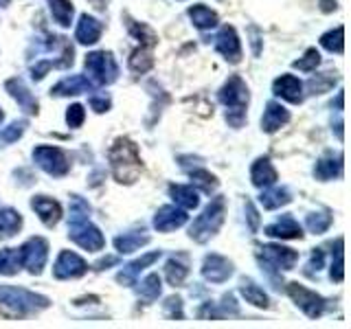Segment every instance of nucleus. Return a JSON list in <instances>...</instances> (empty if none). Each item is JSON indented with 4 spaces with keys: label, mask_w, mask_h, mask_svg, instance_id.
Returning <instances> with one entry per match:
<instances>
[{
    "label": "nucleus",
    "mask_w": 351,
    "mask_h": 329,
    "mask_svg": "<svg viewBox=\"0 0 351 329\" xmlns=\"http://www.w3.org/2000/svg\"><path fill=\"white\" fill-rule=\"evenodd\" d=\"M288 121H290L288 110H285L279 101H270L266 106V112L261 117V130L268 132V134H274V132L281 130Z\"/></svg>",
    "instance_id": "5701e85b"
},
{
    "label": "nucleus",
    "mask_w": 351,
    "mask_h": 329,
    "mask_svg": "<svg viewBox=\"0 0 351 329\" xmlns=\"http://www.w3.org/2000/svg\"><path fill=\"white\" fill-rule=\"evenodd\" d=\"M250 33H252V53H255V55H259L261 53V49H259V31L255 29V27H250Z\"/></svg>",
    "instance_id": "5fc2aeb1"
},
{
    "label": "nucleus",
    "mask_w": 351,
    "mask_h": 329,
    "mask_svg": "<svg viewBox=\"0 0 351 329\" xmlns=\"http://www.w3.org/2000/svg\"><path fill=\"white\" fill-rule=\"evenodd\" d=\"M149 239L152 237L143 228L141 230H132V233H123V235L114 237V248L121 252V255H130V252L138 250L141 246L149 244Z\"/></svg>",
    "instance_id": "bb28decb"
},
{
    "label": "nucleus",
    "mask_w": 351,
    "mask_h": 329,
    "mask_svg": "<svg viewBox=\"0 0 351 329\" xmlns=\"http://www.w3.org/2000/svg\"><path fill=\"white\" fill-rule=\"evenodd\" d=\"M31 208L38 213V217L49 228H53L62 219V206H60V202L53 200V197H49V195H36L31 200Z\"/></svg>",
    "instance_id": "f3484780"
},
{
    "label": "nucleus",
    "mask_w": 351,
    "mask_h": 329,
    "mask_svg": "<svg viewBox=\"0 0 351 329\" xmlns=\"http://www.w3.org/2000/svg\"><path fill=\"white\" fill-rule=\"evenodd\" d=\"M169 195L176 204L184 208V211H191V208H197V204H200V197H197L193 184H171Z\"/></svg>",
    "instance_id": "cd10ccee"
},
{
    "label": "nucleus",
    "mask_w": 351,
    "mask_h": 329,
    "mask_svg": "<svg viewBox=\"0 0 351 329\" xmlns=\"http://www.w3.org/2000/svg\"><path fill=\"white\" fill-rule=\"evenodd\" d=\"M33 160H36V164L42 171H47L49 175H55V178H62V175H66L71 169V162L60 147L40 145L33 149Z\"/></svg>",
    "instance_id": "6e6552de"
},
{
    "label": "nucleus",
    "mask_w": 351,
    "mask_h": 329,
    "mask_svg": "<svg viewBox=\"0 0 351 329\" xmlns=\"http://www.w3.org/2000/svg\"><path fill=\"white\" fill-rule=\"evenodd\" d=\"M51 69H53V62H49V60H42V62H38L36 66H31V77H33V82H42V80H44V75H47Z\"/></svg>",
    "instance_id": "8fccbe9b"
},
{
    "label": "nucleus",
    "mask_w": 351,
    "mask_h": 329,
    "mask_svg": "<svg viewBox=\"0 0 351 329\" xmlns=\"http://www.w3.org/2000/svg\"><path fill=\"white\" fill-rule=\"evenodd\" d=\"M314 175L318 180H332V178H338V175H343V154H338L334 156L332 151H327L325 156L318 158L316 167H314Z\"/></svg>",
    "instance_id": "393cba45"
},
{
    "label": "nucleus",
    "mask_w": 351,
    "mask_h": 329,
    "mask_svg": "<svg viewBox=\"0 0 351 329\" xmlns=\"http://www.w3.org/2000/svg\"><path fill=\"white\" fill-rule=\"evenodd\" d=\"M84 119H86V110L82 103H73L66 110V123H69V127H80L84 123Z\"/></svg>",
    "instance_id": "de8ad7c7"
},
{
    "label": "nucleus",
    "mask_w": 351,
    "mask_h": 329,
    "mask_svg": "<svg viewBox=\"0 0 351 329\" xmlns=\"http://www.w3.org/2000/svg\"><path fill=\"white\" fill-rule=\"evenodd\" d=\"M95 84L88 80L84 75H71V77H64L60 84H55L51 88V95L53 97H71V95H82V93H93L95 90Z\"/></svg>",
    "instance_id": "dca6fc26"
},
{
    "label": "nucleus",
    "mask_w": 351,
    "mask_h": 329,
    "mask_svg": "<svg viewBox=\"0 0 351 329\" xmlns=\"http://www.w3.org/2000/svg\"><path fill=\"white\" fill-rule=\"evenodd\" d=\"M69 237L75 241L77 246H82L88 252H99L106 246V237L101 235L90 219H80V222H69Z\"/></svg>",
    "instance_id": "1a4fd4ad"
},
{
    "label": "nucleus",
    "mask_w": 351,
    "mask_h": 329,
    "mask_svg": "<svg viewBox=\"0 0 351 329\" xmlns=\"http://www.w3.org/2000/svg\"><path fill=\"white\" fill-rule=\"evenodd\" d=\"M130 71L134 75H145L152 66H154V58H152V49L147 47H138L136 51H132L130 60H128Z\"/></svg>",
    "instance_id": "2f4dec72"
},
{
    "label": "nucleus",
    "mask_w": 351,
    "mask_h": 329,
    "mask_svg": "<svg viewBox=\"0 0 351 329\" xmlns=\"http://www.w3.org/2000/svg\"><path fill=\"white\" fill-rule=\"evenodd\" d=\"M266 235L277 239H303V228L292 215H281L277 222L266 228Z\"/></svg>",
    "instance_id": "412c9836"
},
{
    "label": "nucleus",
    "mask_w": 351,
    "mask_h": 329,
    "mask_svg": "<svg viewBox=\"0 0 351 329\" xmlns=\"http://www.w3.org/2000/svg\"><path fill=\"white\" fill-rule=\"evenodd\" d=\"M323 266H325V252L321 248H314L312 250V257H310V261H307V266H305V274L314 277V274L321 272Z\"/></svg>",
    "instance_id": "09e8293b"
},
{
    "label": "nucleus",
    "mask_w": 351,
    "mask_h": 329,
    "mask_svg": "<svg viewBox=\"0 0 351 329\" xmlns=\"http://www.w3.org/2000/svg\"><path fill=\"white\" fill-rule=\"evenodd\" d=\"M239 292H241V296H244V299H246L248 303L257 305V307H263V310H266V307L270 305L266 292H263L252 279H241V283H239Z\"/></svg>",
    "instance_id": "7c9ffc66"
},
{
    "label": "nucleus",
    "mask_w": 351,
    "mask_h": 329,
    "mask_svg": "<svg viewBox=\"0 0 351 329\" xmlns=\"http://www.w3.org/2000/svg\"><path fill=\"white\" fill-rule=\"evenodd\" d=\"M228 314H239V307H237V301L233 294H224L222 301L219 303H204L200 307V312H197V316L200 318H211V321H215V318H224Z\"/></svg>",
    "instance_id": "4be33fe9"
},
{
    "label": "nucleus",
    "mask_w": 351,
    "mask_h": 329,
    "mask_svg": "<svg viewBox=\"0 0 351 329\" xmlns=\"http://www.w3.org/2000/svg\"><path fill=\"white\" fill-rule=\"evenodd\" d=\"M22 226V215L16 208H0V237H14Z\"/></svg>",
    "instance_id": "473e14b6"
},
{
    "label": "nucleus",
    "mask_w": 351,
    "mask_h": 329,
    "mask_svg": "<svg viewBox=\"0 0 351 329\" xmlns=\"http://www.w3.org/2000/svg\"><path fill=\"white\" fill-rule=\"evenodd\" d=\"M3 119H5V112H3V110H0V123H3Z\"/></svg>",
    "instance_id": "13d9d810"
},
{
    "label": "nucleus",
    "mask_w": 351,
    "mask_h": 329,
    "mask_svg": "<svg viewBox=\"0 0 351 329\" xmlns=\"http://www.w3.org/2000/svg\"><path fill=\"white\" fill-rule=\"evenodd\" d=\"M186 14H189L193 27L200 29V31H208V29L217 27V14L213 9L204 7V5H193V7H189Z\"/></svg>",
    "instance_id": "c85d7f7f"
},
{
    "label": "nucleus",
    "mask_w": 351,
    "mask_h": 329,
    "mask_svg": "<svg viewBox=\"0 0 351 329\" xmlns=\"http://www.w3.org/2000/svg\"><path fill=\"white\" fill-rule=\"evenodd\" d=\"M277 178H279V173H277V169L272 167L270 158L261 156V158H257L255 162H252L250 180H252V184L257 186V189H263V186L274 184V182H277Z\"/></svg>",
    "instance_id": "b1692460"
},
{
    "label": "nucleus",
    "mask_w": 351,
    "mask_h": 329,
    "mask_svg": "<svg viewBox=\"0 0 351 329\" xmlns=\"http://www.w3.org/2000/svg\"><path fill=\"white\" fill-rule=\"evenodd\" d=\"M49 7H51V14L55 18L60 27H71L73 22V3L71 0H49Z\"/></svg>",
    "instance_id": "f704fd0d"
},
{
    "label": "nucleus",
    "mask_w": 351,
    "mask_h": 329,
    "mask_svg": "<svg viewBox=\"0 0 351 329\" xmlns=\"http://www.w3.org/2000/svg\"><path fill=\"white\" fill-rule=\"evenodd\" d=\"M128 20V31H130V36L138 40L141 42V47H147V49H154L158 44V36L154 33L147 25H141V22L136 20H132L130 16H125Z\"/></svg>",
    "instance_id": "c756f323"
},
{
    "label": "nucleus",
    "mask_w": 351,
    "mask_h": 329,
    "mask_svg": "<svg viewBox=\"0 0 351 329\" xmlns=\"http://www.w3.org/2000/svg\"><path fill=\"white\" fill-rule=\"evenodd\" d=\"M22 268V259H20V248H5L0 250V274L5 277H14Z\"/></svg>",
    "instance_id": "72a5a7b5"
},
{
    "label": "nucleus",
    "mask_w": 351,
    "mask_h": 329,
    "mask_svg": "<svg viewBox=\"0 0 351 329\" xmlns=\"http://www.w3.org/2000/svg\"><path fill=\"white\" fill-rule=\"evenodd\" d=\"M20 259H22V268H27L33 277L42 274L44 266H47L49 259V241L44 237H31L25 244L20 246Z\"/></svg>",
    "instance_id": "0eeeda50"
},
{
    "label": "nucleus",
    "mask_w": 351,
    "mask_h": 329,
    "mask_svg": "<svg viewBox=\"0 0 351 329\" xmlns=\"http://www.w3.org/2000/svg\"><path fill=\"white\" fill-rule=\"evenodd\" d=\"M321 9L325 11V14H329V11L336 9V3H334V0H321Z\"/></svg>",
    "instance_id": "6e6d98bb"
},
{
    "label": "nucleus",
    "mask_w": 351,
    "mask_h": 329,
    "mask_svg": "<svg viewBox=\"0 0 351 329\" xmlns=\"http://www.w3.org/2000/svg\"><path fill=\"white\" fill-rule=\"evenodd\" d=\"M9 5V0H0V7H7Z\"/></svg>",
    "instance_id": "4d7b16f0"
},
{
    "label": "nucleus",
    "mask_w": 351,
    "mask_h": 329,
    "mask_svg": "<svg viewBox=\"0 0 351 329\" xmlns=\"http://www.w3.org/2000/svg\"><path fill=\"white\" fill-rule=\"evenodd\" d=\"M160 292H162V285H160V277H158L156 272L147 274V277L143 279L141 285H138V294L145 301H156L158 296H160Z\"/></svg>",
    "instance_id": "4c0bfd02"
},
{
    "label": "nucleus",
    "mask_w": 351,
    "mask_h": 329,
    "mask_svg": "<svg viewBox=\"0 0 351 329\" xmlns=\"http://www.w3.org/2000/svg\"><path fill=\"white\" fill-rule=\"evenodd\" d=\"M292 200L290 191L285 189V186H277V182L270 184V186H263V191L259 195V202L263 208H268V211H274V208L279 206H285Z\"/></svg>",
    "instance_id": "a878e982"
},
{
    "label": "nucleus",
    "mask_w": 351,
    "mask_h": 329,
    "mask_svg": "<svg viewBox=\"0 0 351 329\" xmlns=\"http://www.w3.org/2000/svg\"><path fill=\"white\" fill-rule=\"evenodd\" d=\"M219 103L226 108V121L233 127H241L246 123V108H248V86L239 75L228 77V82L217 93Z\"/></svg>",
    "instance_id": "7ed1b4c3"
},
{
    "label": "nucleus",
    "mask_w": 351,
    "mask_h": 329,
    "mask_svg": "<svg viewBox=\"0 0 351 329\" xmlns=\"http://www.w3.org/2000/svg\"><path fill=\"white\" fill-rule=\"evenodd\" d=\"M90 108L95 110L97 114L108 112V110H110V99L106 95L104 97H90Z\"/></svg>",
    "instance_id": "603ef678"
},
{
    "label": "nucleus",
    "mask_w": 351,
    "mask_h": 329,
    "mask_svg": "<svg viewBox=\"0 0 351 329\" xmlns=\"http://www.w3.org/2000/svg\"><path fill=\"white\" fill-rule=\"evenodd\" d=\"M186 219H189V215H186L184 208L176 204H165L154 215V228L160 230V233H171V230L184 226Z\"/></svg>",
    "instance_id": "4468645a"
},
{
    "label": "nucleus",
    "mask_w": 351,
    "mask_h": 329,
    "mask_svg": "<svg viewBox=\"0 0 351 329\" xmlns=\"http://www.w3.org/2000/svg\"><path fill=\"white\" fill-rule=\"evenodd\" d=\"M186 274H189V266L186 263H182L180 259H176L171 257L167 263H165V277H167V281L173 285H182L184 279H186Z\"/></svg>",
    "instance_id": "c9c22d12"
},
{
    "label": "nucleus",
    "mask_w": 351,
    "mask_h": 329,
    "mask_svg": "<svg viewBox=\"0 0 351 329\" xmlns=\"http://www.w3.org/2000/svg\"><path fill=\"white\" fill-rule=\"evenodd\" d=\"M165 316L171 318V321H180L184 316L182 314V299L180 296H169L167 301H165Z\"/></svg>",
    "instance_id": "49530a36"
},
{
    "label": "nucleus",
    "mask_w": 351,
    "mask_h": 329,
    "mask_svg": "<svg viewBox=\"0 0 351 329\" xmlns=\"http://www.w3.org/2000/svg\"><path fill=\"white\" fill-rule=\"evenodd\" d=\"M336 80H338L336 73H321V75H316L307 82V90H310L312 95H323L336 84Z\"/></svg>",
    "instance_id": "79ce46f5"
},
{
    "label": "nucleus",
    "mask_w": 351,
    "mask_h": 329,
    "mask_svg": "<svg viewBox=\"0 0 351 329\" xmlns=\"http://www.w3.org/2000/svg\"><path fill=\"white\" fill-rule=\"evenodd\" d=\"M5 88H7V93L11 95V99H16L18 106L25 110L27 114H38L36 97H33L29 88L22 84V80H18V77H11V80L5 82Z\"/></svg>",
    "instance_id": "6ab92c4d"
},
{
    "label": "nucleus",
    "mask_w": 351,
    "mask_h": 329,
    "mask_svg": "<svg viewBox=\"0 0 351 329\" xmlns=\"http://www.w3.org/2000/svg\"><path fill=\"white\" fill-rule=\"evenodd\" d=\"M215 49H217L219 55H224L226 62L239 64V60H241V44H239L235 27L224 25L222 29L217 31V36H215Z\"/></svg>",
    "instance_id": "f8f14e48"
},
{
    "label": "nucleus",
    "mask_w": 351,
    "mask_h": 329,
    "mask_svg": "<svg viewBox=\"0 0 351 329\" xmlns=\"http://www.w3.org/2000/svg\"><path fill=\"white\" fill-rule=\"evenodd\" d=\"M27 130V121H14V123H9L7 127L0 130V141L3 143H16L22 134H25Z\"/></svg>",
    "instance_id": "a18cd8bd"
},
{
    "label": "nucleus",
    "mask_w": 351,
    "mask_h": 329,
    "mask_svg": "<svg viewBox=\"0 0 351 329\" xmlns=\"http://www.w3.org/2000/svg\"><path fill=\"white\" fill-rule=\"evenodd\" d=\"M321 66V53L316 49H307L303 58H299L296 62H292V69H299L303 73H312Z\"/></svg>",
    "instance_id": "37998d69"
},
{
    "label": "nucleus",
    "mask_w": 351,
    "mask_h": 329,
    "mask_svg": "<svg viewBox=\"0 0 351 329\" xmlns=\"http://www.w3.org/2000/svg\"><path fill=\"white\" fill-rule=\"evenodd\" d=\"M104 33V25L99 22L97 18L88 16V14H82L80 16V22H77V29H75V40L88 47V44H95L99 42Z\"/></svg>",
    "instance_id": "aec40b11"
},
{
    "label": "nucleus",
    "mask_w": 351,
    "mask_h": 329,
    "mask_svg": "<svg viewBox=\"0 0 351 329\" xmlns=\"http://www.w3.org/2000/svg\"><path fill=\"white\" fill-rule=\"evenodd\" d=\"M288 294L292 296V301L301 307V310L310 316V318H318L327 307V301L321 294H316L312 290L303 288L299 283H288Z\"/></svg>",
    "instance_id": "9d476101"
},
{
    "label": "nucleus",
    "mask_w": 351,
    "mask_h": 329,
    "mask_svg": "<svg viewBox=\"0 0 351 329\" xmlns=\"http://www.w3.org/2000/svg\"><path fill=\"white\" fill-rule=\"evenodd\" d=\"M343 237H338V241H336V252H334V259H332V268H329V274H332V281H336V283H343V279H345V261H343V257H345V252H343Z\"/></svg>",
    "instance_id": "a19ab883"
},
{
    "label": "nucleus",
    "mask_w": 351,
    "mask_h": 329,
    "mask_svg": "<svg viewBox=\"0 0 351 329\" xmlns=\"http://www.w3.org/2000/svg\"><path fill=\"white\" fill-rule=\"evenodd\" d=\"M246 217H248V226L252 233H257L259 230V213H257V208L252 202H246Z\"/></svg>",
    "instance_id": "3c124183"
},
{
    "label": "nucleus",
    "mask_w": 351,
    "mask_h": 329,
    "mask_svg": "<svg viewBox=\"0 0 351 329\" xmlns=\"http://www.w3.org/2000/svg\"><path fill=\"white\" fill-rule=\"evenodd\" d=\"M114 263H119V257H104L95 263V270H106L108 266H114Z\"/></svg>",
    "instance_id": "864d4df0"
},
{
    "label": "nucleus",
    "mask_w": 351,
    "mask_h": 329,
    "mask_svg": "<svg viewBox=\"0 0 351 329\" xmlns=\"http://www.w3.org/2000/svg\"><path fill=\"white\" fill-rule=\"evenodd\" d=\"M90 217V204H88L82 195H71V215L69 222H80V219Z\"/></svg>",
    "instance_id": "c03bdc74"
},
{
    "label": "nucleus",
    "mask_w": 351,
    "mask_h": 329,
    "mask_svg": "<svg viewBox=\"0 0 351 329\" xmlns=\"http://www.w3.org/2000/svg\"><path fill=\"white\" fill-rule=\"evenodd\" d=\"M224 213H226V200L224 195H215L211 202L204 206V211L193 219L189 228V237L197 244H206L211 239L219 226L224 224Z\"/></svg>",
    "instance_id": "20e7f679"
},
{
    "label": "nucleus",
    "mask_w": 351,
    "mask_h": 329,
    "mask_svg": "<svg viewBox=\"0 0 351 329\" xmlns=\"http://www.w3.org/2000/svg\"><path fill=\"white\" fill-rule=\"evenodd\" d=\"M332 226V215L329 211H318V213H310L305 217V228L314 235H321Z\"/></svg>",
    "instance_id": "ea45409f"
},
{
    "label": "nucleus",
    "mask_w": 351,
    "mask_h": 329,
    "mask_svg": "<svg viewBox=\"0 0 351 329\" xmlns=\"http://www.w3.org/2000/svg\"><path fill=\"white\" fill-rule=\"evenodd\" d=\"M86 272H88V263L77 255V252H71V250H62L53 266V277L60 281L84 277Z\"/></svg>",
    "instance_id": "9b49d317"
},
{
    "label": "nucleus",
    "mask_w": 351,
    "mask_h": 329,
    "mask_svg": "<svg viewBox=\"0 0 351 329\" xmlns=\"http://www.w3.org/2000/svg\"><path fill=\"white\" fill-rule=\"evenodd\" d=\"M84 64L88 71V80L95 86H110L119 80V66L112 58V53H108V51L88 53Z\"/></svg>",
    "instance_id": "39448f33"
},
{
    "label": "nucleus",
    "mask_w": 351,
    "mask_h": 329,
    "mask_svg": "<svg viewBox=\"0 0 351 329\" xmlns=\"http://www.w3.org/2000/svg\"><path fill=\"white\" fill-rule=\"evenodd\" d=\"M191 184H195L197 189H200L202 193H213L215 189H217V178L211 173V171H206V169H193L191 173Z\"/></svg>",
    "instance_id": "58836bf2"
},
{
    "label": "nucleus",
    "mask_w": 351,
    "mask_h": 329,
    "mask_svg": "<svg viewBox=\"0 0 351 329\" xmlns=\"http://www.w3.org/2000/svg\"><path fill=\"white\" fill-rule=\"evenodd\" d=\"M272 93L285 99L290 103H301L303 101V84L299 77L294 75H281L272 84Z\"/></svg>",
    "instance_id": "2eb2a0df"
},
{
    "label": "nucleus",
    "mask_w": 351,
    "mask_h": 329,
    "mask_svg": "<svg viewBox=\"0 0 351 329\" xmlns=\"http://www.w3.org/2000/svg\"><path fill=\"white\" fill-rule=\"evenodd\" d=\"M321 47L327 49L329 53L343 55V51H345V27H336L334 31H327L325 36H321Z\"/></svg>",
    "instance_id": "e433bc0d"
},
{
    "label": "nucleus",
    "mask_w": 351,
    "mask_h": 329,
    "mask_svg": "<svg viewBox=\"0 0 351 329\" xmlns=\"http://www.w3.org/2000/svg\"><path fill=\"white\" fill-rule=\"evenodd\" d=\"M257 261L261 263V270H266L268 274L281 272V270H292L299 261V252L292 248H285L279 244H266L257 246Z\"/></svg>",
    "instance_id": "423d86ee"
},
{
    "label": "nucleus",
    "mask_w": 351,
    "mask_h": 329,
    "mask_svg": "<svg viewBox=\"0 0 351 329\" xmlns=\"http://www.w3.org/2000/svg\"><path fill=\"white\" fill-rule=\"evenodd\" d=\"M108 160L112 167L114 180L121 184H134L143 171V162L138 156V147L130 138L121 136L108 149Z\"/></svg>",
    "instance_id": "f257e3e1"
},
{
    "label": "nucleus",
    "mask_w": 351,
    "mask_h": 329,
    "mask_svg": "<svg viewBox=\"0 0 351 329\" xmlns=\"http://www.w3.org/2000/svg\"><path fill=\"white\" fill-rule=\"evenodd\" d=\"M233 263H230L226 257L222 255H206L204 261H202V277L208 281V283H224L233 277Z\"/></svg>",
    "instance_id": "ddd939ff"
},
{
    "label": "nucleus",
    "mask_w": 351,
    "mask_h": 329,
    "mask_svg": "<svg viewBox=\"0 0 351 329\" xmlns=\"http://www.w3.org/2000/svg\"><path fill=\"white\" fill-rule=\"evenodd\" d=\"M51 301L47 296L36 294L27 288H14V285H0V310L9 318H22L27 314L47 310Z\"/></svg>",
    "instance_id": "f03ea898"
},
{
    "label": "nucleus",
    "mask_w": 351,
    "mask_h": 329,
    "mask_svg": "<svg viewBox=\"0 0 351 329\" xmlns=\"http://www.w3.org/2000/svg\"><path fill=\"white\" fill-rule=\"evenodd\" d=\"M158 259H160V250L145 252V255L138 257L136 261L128 263V266L117 274V281H119L121 285H136L138 274H141L143 270H145L147 266H152L154 261H158Z\"/></svg>",
    "instance_id": "a211bd4d"
}]
</instances>
